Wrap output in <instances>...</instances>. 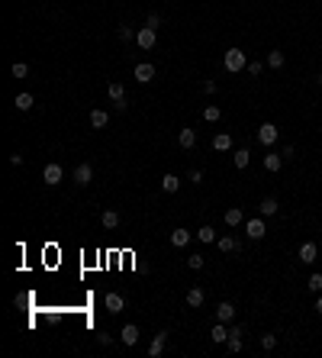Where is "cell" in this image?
<instances>
[{
  "instance_id": "6da1fadb",
  "label": "cell",
  "mask_w": 322,
  "mask_h": 358,
  "mask_svg": "<svg viewBox=\"0 0 322 358\" xmlns=\"http://www.w3.org/2000/svg\"><path fill=\"white\" fill-rule=\"evenodd\" d=\"M245 68H248V55H245L242 49H229L226 52V71L239 74V71H245Z\"/></svg>"
},
{
  "instance_id": "7a4b0ae2",
  "label": "cell",
  "mask_w": 322,
  "mask_h": 358,
  "mask_svg": "<svg viewBox=\"0 0 322 358\" xmlns=\"http://www.w3.org/2000/svg\"><path fill=\"white\" fill-rule=\"evenodd\" d=\"M42 181H45V184H49V187L61 184V181H65V168H61L58 162H49V165H45V168H42Z\"/></svg>"
},
{
  "instance_id": "3957f363",
  "label": "cell",
  "mask_w": 322,
  "mask_h": 358,
  "mask_svg": "<svg viewBox=\"0 0 322 358\" xmlns=\"http://www.w3.org/2000/svg\"><path fill=\"white\" fill-rule=\"evenodd\" d=\"M245 235H248V239H264L267 235V226H264V219L261 216H251V219H245Z\"/></svg>"
},
{
  "instance_id": "277c9868",
  "label": "cell",
  "mask_w": 322,
  "mask_h": 358,
  "mask_svg": "<svg viewBox=\"0 0 322 358\" xmlns=\"http://www.w3.org/2000/svg\"><path fill=\"white\" fill-rule=\"evenodd\" d=\"M106 94H110V100H113V106L116 110H126V87L119 84V81H110V87H106Z\"/></svg>"
},
{
  "instance_id": "5b68a950",
  "label": "cell",
  "mask_w": 322,
  "mask_h": 358,
  "mask_svg": "<svg viewBox=\"0 0 322 358\" xmlns=\"http://www.w3.org/2000/svg\"><path fill=\"white\" fill-rule=\"evenodd\" d=\"M258 142H261V146H274V142H277V126H274V123H261V126H258Z\"/></svg>"
},
{
  "instance_id": "8992f818",
  "label": "cell",
  "mask_w": 322,
  "mask_h": 358,
  "mask_svg": "<svg viewBox=\"0 0 322 358\" xmlns=\"http://www.w3.org/2000/svg\"><path fill=\"white\" fill-rule=\"evenodd\" d=\"M71 178H74V184H78V187H87L90 181H94V168H90V165L84 162V165H78V168H74Z\"/></svg>"
},
{
  "instance_id": "52a82bcc",
  "label": "cell",
  "mask_w": 322,
  "mask_h": 358,
  "mask_svg": "<svg viewBox=\"0 0 322 358\" xmlns=\"http://www.w3.org/2000/svg\"><path fill=\"white\" fill-rule=\"evenodd\" d=\"M135 42H139V49H155V42H158V36H155V29H148V26H142V29H139V36H135Z\"/></svg>"
},
{
  "instance_id": "ba28073f",
  "label": "cell",
  "mask_w": 322,
  "mask_h": 358,
  "mask_svg": "<svg viewBox=\"0 0 322 358\" xmlns=\"http://www.w3.org/2000/svg\"><path fill=\"white\" fill-rule=\"evenodd\" d=\"M151 78H155V65H151V62H139V65H135V81H139V84H148Z\"/></svg>"
},
{
  "instance_id": "9c48e42d",
  "label": "cell",
  "mask_w": 322,
  "mask_h": 358,
  "mask_svg": "<svg viewBox=\"0 0 322 358\" xmlns=\"http://www.w3.org/2000/svg\"><path fill=\"white\" fill-rule=\"evenodd\" d=\"M316 255H319V242H303V246H300V262L303 265H312Z\"/></svg>"
},
{
  "instance_id": "30bf717a",
  "label": "cell",
  "mask_w": 322,
  "mask_h": 358,
  "mask_svg": "<svg viewBox=\"0 0 322 358\" xmlns=\"http://www.w3.org/2000/svg\"><path fill=\"white\" fill-rule=\"evenodd\" d=\"M165 345H168V329H161L155 339H151V345H148V355L151 358H161V352H165Z\"/></svg>"
},
{
  "instance_id": "8fae6325",
  "label": "cell",
  "mask_w": 322,
  "mask_h": 358,
  "mask_svg": "<svg viewBox=\"0 0 322 358\" xmlns=\"http://www.w3.org/2000/svg\"><path fill=\"white\" fill-rule=\"evenodd\" d=\"M178 146H181V149H194V146H197V129L184 126L181 133H178Z\"/></svg>"
},
{
  "instance_id": "7c38bea8",
  "label": "cell",
  "mask_w": 322,
  "mask_h": 358,
  "mask_svg": "<svg viewBox=\"0 0 322 358\" xmlns=\"http://www.w3.org/2000/svg\"><path fill=\"white\" fill-rule=\"evenodd\" d=\"M226 226L229 229H239V226H245V213L239 207H229L226 210Z\"/></svg>"
},
{
  "instance_id": "4fadbf2b",
  "label": "cell",
  "mask_w": 322,
  "mask_h": 358,
  "mask_svg": "<svg viewBox=\"0 0 322 358\" xmlns=\"http://www.w3.org/2000/svg\"><path fill=\"white\" fill-rule=\"evenodd\" d=\"M216 246H219V252H239V249H242V242L235 239V235H219V239H216Z\"/></svg>"
},
{
  "instance_id": "5bb4252c",
  "label": "cell",
  "mask_w": 322,
  "mask_h": 358,
  "mask_svg": "<svg viewBox=\"0 0 322 358\" xmlns=\"http://www.w3.org/2000/svg\"><path fill=\"white\" fill-rule=\"evenodd\" d=\"M216 319H219V323H232V319H235V307L229 300H222L216 307Z\"/></svg>"
},
{
  "instance_id": "9a60e30c",
  "label": "cell",
  "mask_w": 322,
  "mask_h": 358,
  "mask_svg": "<svg viewBox=\"0 0 322 358\" xmlns=\"http://www.w3.org/2000/svg\"><path fill=\"white\" fill-rule=\"evenodd\" d=\"M213 149H216V152H232V136H229V133H216V136H213Z\"/></svg>"
},
{
  "instance_id": "2e32d148",
  "label": "cell",
  "mask_w": 322,
  "mask_h": 358,
  "mask_svg": "<svg viewBox=\"0 0 322 358\" xmlns=\"http://www.w3.org/2000/svg\"><path fill=\"white\" fill-rule=\"evenodd\" d=\"M190 239H194V232H187V229H174V232H171V246H174V249L190 246Z\"/></svg>"
},
{
  "instance_id": "e0dca14e",
  "label": "cell",
  "mask_w": 322,
  "mask_h": 358,
  "mask_svg": "<svg viewBox=\"0 0 322 358\" xmlns=\"http://www.w3.org/2000/svg\"><path fill=\"white\" fill-rule=\"evenodd\" d=\"M161 190H165V194H178V190H181V178H178V174H165V178H161Z\"/></svg>"
},
{
  "instance_id": "ac0fdd59",
  "label": "cell",
  "mask_w": 322,
  "mask_h": 358,
  "mask_svg": "<svg viewBox=\"0 0 322 358\" xmlns=\"http://www.w3.org/2000/svg\"><path fill=\"white\" fill-rule=\"evenodd\" d=\"M103 303H106V310H110V313H119V310L126 307L122 294H106V297H103Z\"/></svg>"
},
{
  "instance_id": "d6986e66",
  "label": "cell",
  "mask_w": 322,
  "mask_h": 358,
  "mask_svg": "<svg viewBox=\"0 0 322 358\" xmlns=\"http://www.w3.org/2000/svg\"><path fill=\"white\" fill-rule=\"evenodd\" d=\"M135 342H139V326L135 323L122 326V345H135Z\"/></svg>"
},
{
  "instance_id": "ffe728a7",
  "label": "cell",
  "mask_w": 322,
  "mask_h": 358,
  "mask_svg": "<svg viewBox=\"0 0 322 358\" xmlns=\"http://www.w3.org/2000/svg\"><path fill=\"white\" fill-rule=\"evenodd\" d=\"M264 168H267V171H280V168H283V155H277V152H267V155H264Z\"/></svg>"
},
{
  "instance_id": "44dd1931",
  "label": "cell",
  "mask_w": 322,
  "mask_h": 358,
  "mask_svg": "<svg viewBox=\"0 0 322 358\" xmlns=\"http://www.w3.org/2000/svg\"><path fill=\"white\" fill-rule=\"evenodd\" d=\"M106 123H110V113L106 110H90V126L94 129H103Z\"/></svg>"
},
{
  "instance_id": "7402d4cb",
  "label": "cell",
  "mask_w": 322,
  "mask_h": 358,
  "mask_svg": "<svg viewBox=\"0 0 322 358\" xmlns=\"http://www.w3.org/2000/svg\"><path fill=\"white\" fill-rule=\"evenodd\" d=\"M232 162H235V168H248L251 152H248V149H235V152H232Z\"/></svg>"
},
{
  "instance_id": "603a6c76",
  "label": "cell",
  "mask_w": 322,
  "mask_h": 358,
  "mask_svg": "<svg viewBox=\"0 0 322 358\" xmlns=\"http://www.w3.org/2000/svg\"><path fill=\"white\" fill-rule=\"evenodd\" d=\"M277 197H264L261 200V216H277Z\"/></svg>"
},
{
  "instance_id": "cb8c5ba5",
  "label": "cell",
  "mask_w": 322,
  "mask_h": 358,
  "mask_svg": "<svg viewBox=\"0 0 322 358\" xmlns=\"http://www.w3.org/2000/svg\"><path fill=\"white\" fill-rule=\"evenodd\" d=\"M203 300H206V294L200 287H190L187 291V307H203Z\"/></svg>"
},
{
  "instance_id": "d4e9b609",
  "label": "cell",
  "mask_w": 322,
  "mask_h": 358,
  "mask_svg": "<svg viewBox=\"0 0 322 358\" xmlns=\"http://www.w3.org/2000/svg\"><path fill=\"white\" fill-rule=\"evenodd\" d=\"M283 62H287V58H283V52H280V49L267 52V58H264V65H267V68H283Z\"/></svg>"
},
{
  "instance_id": "484cf974",
  "label": "cell",
  "mask_w": 322,
  "mask_h": 358,
  "mask_svg": "<svg viewBox=\"0 0 322 358\" xmlns=\"http://www.w3.org/2000/svg\"><path fill=\"white\" fill-rule=\"evenodd\" d=\"M210 339H213V342H226V339H229V329H226V323H219V319H216V326L210 329Z\"/></svg>"
},
{
  "instance_id": "4316f807",
  "label": "cell",
  "mask_w": 322,
  "mask_h": 358,
  "mask_svg": "<svg viewBox=\"0 0 322 358\" xmlns=\"http://www.w3.org/2000/svg\"><path fill=\"white\" fill-rule=\"evenodd\" d=\"M13 103H17V110H23V113H26V110H33L36 97H33V94H17V100H13Z\"/></svg>"
},
{
  "instance_id": "83f0119b",
  "label": "cell",
  "mask_w": 322,
  "mask_h": 358,
  "mask_svg": "<svg viewBox=\"0 0 322 358\" xmlns=\"http://www.w3.org/2000/svg\"><path fill=\"white\" fill-rule=\"evenodd\" d=\"M306 287H309L312 294H322V271H312L309 281H306Z\"/></svg>"
},
{
  "instance_id": "f1b7e54d",
  "label": "cell",
  "mask_w": 322,
  "mask_h": 358,
  "mask_svg": "<svg viewBox=\"0 0 322 358\" xmlns=\"http://www.w3.org/2000/svg\"><path fill=\"white\" fill-rule=\"evenodd\" d=\"M119 226V213L116 210H106L103 213V229H116Z\"/></svg>"
},
{
  "instance_id": "f546056e",
  "label": "cell",
  "mask_w": 322,
  "mask_h": 358,
  "mask_svg": "<svg viewBox=\"0 0 322 358\" xmlns=\"http://www.w3.org/2000/svg\"><path fill=\"white\" fill-rule=\"evenodd\" d=\"M197 239H200V242H216L219 235H216V229H213V226H200V232H197Z\"/></svg>"
},
{
  "instance_id": "4dcf8cb0",
  "label": "cell",
  "mask_w": 322,
  "mask_h": 358,
  "mask_svg": "<svg viewBox=\"0 0 322 358\" xmlns=\"http://www.w3.org/2000/svg\"><path fill=\"white\" fill-rule=\"evenodd\" d=\"M261 348H264V352H274V348H277V336H274V332H264V336H261Z\"/></svg>"
},
{
  "instance_id": "1f68e13d",
  "label": "cell",
  "mask_w": 322,
  "mask_h": 358,
  "mask_svg": "<svg viewBox=\"0 0 322 358\" xmlns=\"http://www.w3.org/2000/svg\"><path fill=\"white\" fill-rule=\"evenodd\" d=\"M116 36H119L122 42H132V39H135V36H139V33H135L132 26H119V29H116Z\"/></svg>"
},
{
  "instance_id": "d6a6232c",
  "label": "cell",
  "mask_w": 322,
  "mask_h": 358,
  "mask_svg": "<svg viewBox=\"0 0 322 358\" xmlns=\"http://www.w3.org/2000/svg\"><path fill=\"white\" fill-rule=\"evenodd\" d=\"M219 116H222V110H219V106H206V110H203V120H206V123H216Z\"/></svg>"
},
{
  "instance_id": "836d02e7",
  "label": "cell",
  "mask_w": 322,
  "mask_h": 358,
  "mask_svg": "<svg viewBox=\"0 0 322 358\" xmlns=\"http://www.w3.org/2000/svg\"><path fill=\"white\" fill-rule=\"evenodd\" d=\"M206 265V258L203 255H187V268H194V271H200Z\"/></svg>"
},
{
  "instance_id": "e575fe53",
  "label": "cell",
  "mask_w": 322,
  "mask_h": 358,
  "mask_svg": "<svg viewBox=\"0 0 322 358\" xmlns=\"http://www.w3.org/2000/svg\"><path fill=\"white\" fill-rule=\"evenodd\" d=\"M226 345H229V352H232V355H239L242 352V336H229Z\"/></svg>"
},
{
  "instance_id": "d590c367",
  "label": "cell",
  "mask_w": 322,
  "mask_h": 358,
  "mask_svg": "<svg viewBox=\"0 0 322 358\" xmlns=\"http://www.w3.org/2000/svg\"><path fill=\"white\" fill-rule=\"evenodd\" d=\"M10 74H13V78H26V74H29V65H26V62H17V65L10 68Z\"/></svg>"
},
{
  "instance_id": "8d00e7d4",
  "label": "cell",
  "mask_w": 322,
  "mask_h": 358,
  "mask_svg": "<svg viewBox=\"0 0 322 358\" xmlns=\"http://www.w3.org/2000/svg\"><path fill=\"white\" fill-rule=\"evenodd\" d=\"M245 71H248L251 78H258V74L264 71V62H248V68H245Z\"/></svg>"
},
{
  "instance_id": "74e56055",
  "label": "cell",
  "mask_w": 322,
  "mask_h": 358,
  "mask_svg": "<svg viewBox=\"0 0 322 358\" xmlns=\"http://www.w3.org/2000/svg\"><path fill=\"white\" fill-rule=\"evenodd\" d=\"M145 26H148V29H158V26H161V17H158V13H148V20H145Z\"/></svg>"
},
{
  "instance_id": "f35d334b",
  "label": "cell",
  "mask_w": 322,
  "mask_h": 358,
  "mask_svg": "<svg viewBox=\"0 0 322 358\" xmlns=\"http://www.w3.org/2000/svg\"><path fill=\"white\" fill-rule=\"evenodd\" d=\"M280 155H283V162H290V158H293L296 152H293V146H283V149H280Z\"/></svg>"
},
{
  "instance_id": "ab89813d",
  "label": "cell",
  "mask_w": 322,
  "mask_h": 358,
  "mask_svg": "<svg viewBox=\"0 0 322 358\" xmlns=\"http://www.w3.org/2000/svg\"><path fill=\"white\" fill-rule=\"evenodd\" d=\"M97 342H100V345H113V336H106V332H97Z\"/></svg>"
},
{
  "instance_id": "60d3db41",
  "label": "cell",
  "mask_w": 322,
  "mask_h": 358,
  "mask_svg": "<svg viewBox=\"0 0 322 358\" xmlns=\"http://www.w3.org/2000/svg\"><path fill=\"white\" fill-rule=\"evenodd\" d=\"M203 94H216V81H203Z\"/></svg>"
},
{
  "instance_id": "b9f144b4",
  "label": "cell",
  "mask_w": 322,
  "mask_h": 358,
  "mask_svg": "<svg viewBox=\"0 0 322 358\" xmlns=\"http://www.w3.org/2000/svg\"><path fill=\"white\" fill-rule=\"evenodd\" d=\"M229 336H245V329H242L239 323H232V326H229Z\"/></svg>"
},
{
  "instance_id": "7bdbcfd3",
  "label": "cell",
  "mask_w": 322,
  "mask_h": 358,
  "mask_svg": "<svg viewBox=\"0 0 322 358\" xmlns=\"http://www.w3.org/2000/svg\"><path fill=\"white\" fill-rule=\"evenodd\" d=\"M190 181H194V184H203V171L194 168V171H190Z\"/></svg>"
},
{
  "instance_id": "ee69618b",
  "label": "cell",
  "mask_w": 322,
  "mask_h": 358,
  "mask_svg": "<svg viewBox=\"0 0 322 358\" xmlns=\"http://www.w3.org/2000/svg\"><path fill=\"white\" fill-rule=\"evenodd\" d=\"M316 313L322 316V294H319V300H316Z\"/></svg>"
},
{
  "instance_id": "f6af8a7d",
  "label": "cell",
  "mask_w": 322,
  "mask_h": 358,
  "mask_svg": "<svg viewBox=\"0 0 322 358\" xmlns=\"http://www.w3.org/2000/svg\"><path fill=\"white\" fill-rule=\"evenodd\" d=\"M316 81H319V87H322V74H319V78H316Z\"/></svg>"
},
{
  "instance_id": "bcb514c9",
  "label": "cell",
  "mask_w": 322,
  "mask_h": 358,
  "mask_svg": "<svg viewBox=\"0 0 322 358\" xmlns=\"http://www.w3.org/2000/svg\"><path fill=\"white\" fill-rule=\"evenodd\" d=\"M319 252H322V239H319Z\"/></svg>"
}]
</instances>
